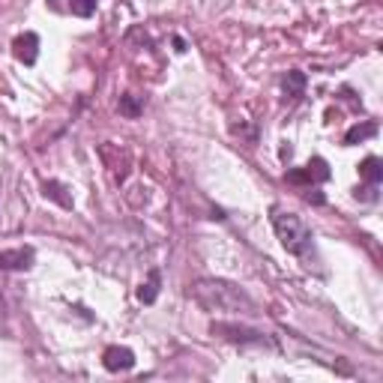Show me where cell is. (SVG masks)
<instances>
[{
  "label": "cell",
  "instance_id": "6",
  "mask_svg": "<svg viewBox=\"0 0 383 383\" xmlns=\"http://www.w3.org/2000/svg\"><path fill=\"white\" fill-rule=\"evenodd\" d=\"M12 54H15V60H21L24 66H33L36 57H39V36L36 33H21V36H15V42H12Z\"/></svg>",
  "mask_w": 383,
  "mask_h": 383
},
{
  "label": "cell",
  "instance_id": "1",
  "mask_svg": "<svg viewBox=\"0 0 383 383\" xmlns=\"http://www.w3.org/2000/svg\"><path fill=\"white\" fill-rule=\"evenodd\" d=\"M189 297L204 308V312H218V315H254L258 306L254 299L245 294L243 288L231 285V281L222 279H200L189 288Z\"/></svg>",
  "mask_w": 383,
  "mask_h": 383
},
{
  "label": "cell",
  "instance_id": "14",
  "mask_svg": "<svg viewBox=\"0 0 383 383\" xmlns=\"http://www.w3.org/2000/svg\"><path fill=\"white\" fill-rule=\"evenodd\" d=\"M96 3H99V0H69V9L75 15H81V18H90L96 12Z\"/></svg>",
  "mask_w": 383,
  "mask_h": 383
},
{
  "label": "cell",
  "instance_id": "2",
  "mask_svg": "<svg viewBox=\"0 0 383 383\" xmlns=\"http://www.w3.org/2000/svg\"><path fill=\"white\" fill-rule=\"evenodd\" d=\"M272 227H276V236H279L281 245H285L290 254H297V258H308V252H312V245H315V236H312L308 225L297 213H288V209H281V207H272Z\"/></svg>",
  "mask_w": 383,
  "mask_h": 383
},
{
  "label": "cell",
  "instance_id": "17",
  "mask_svg": "<svg viewBox=\"0 0 383 383\" xmlns=\"http://www.w3.org/2000/svg\"><path fill=\"white\" fill-rule=\"evenodd\" d=\"M174 51H180V54H183V51H186V42H183V39H180V36H174Z\"/></svg>",
  "mask_w": 383,
  "mask_h": 383
},
{
  "label": "cell",
  "instance_id": "5",
  "mask_svg": "<svg viewBox=\"0 0 383 383\" xmlns=\"http://www.w3.org/2000/svg\"><path fill=\"white\" fill-rule=\"evenodd\" d=\"M36 261V252L30 245L24 249H3L0 252V270H9V272H18V270H30Z\"/></svg>",
  "mask_w": 383,
  "mask_h": 383
},
{
  "label": "cell",
  "instance_id": "12",
  "mask_svg": "<svg viewBox=\"0 0 383 383\" xmlns=\"http://www.w3.org/2000/svg\"><path fill=\"white\" fill-rule=\"evenodd\" d=\"M359 177L366 180L368 186H380V183H383V162H380L377 156H368V159L359 165Z\"/></svg>",
  "mask_w": 383,
  "mask_h": 383
},
{
  "label": "cell",
  "instance_id": "4",
  "mask_svg": "<svg viewBox=\"0 0 383 383\" xmlns=\"http://www.w3.org/2000/svg\"><path fill=\"white\" fill-rule=\"evenodd\" d=\"M209 333L218 335V339H227V342H243V344H249V342H254V344L267 342V339H263V333H261V330H249V326H236V324H222V321L209 326Z\"/></svg>",
  "mask_w": 383,
  "mask_h": 383
},
{
  "label": "cell",
  "instance_id": "13",
  "mask_svg": "<svg viewBox=\"0 0 383 383\" xmlns=\"http://www.w3.org/2000/svg\"><path fill=\"white\" fill-rule=\"evenodd\" d=\"M117 108H120V114H123V117H129V120H135V117H141V111H144V99H141V96L126 93V96H120V102H117Z\"/></svg>",
  "mask_w": 383,
  "mask_h": 383
},
{
  "label": "cell",
  "instance_id": "8",
  "mask_svg": "<svg viewBox=\"0 0 383 383\" xmlns=\"http://www.w3.org/2000/svg\"><path fill=\"white\" fill-rule=\"evenodd\" d=\"M281 87H285V99H290V102H297V99L306 93V72L290 69L288 75H285V81H281Z\"/></svg>",
  "mask_w": 383,
  "mask_h": 383
},
{
  "label": "cell",
  "instance_id": "11",
  "mask_svg": "<svg viewBox=\"0 0 383 383\" xmlns=\"http://www.w3.org/2000/svg\"><path fill=\"white\" fill-rule=\"evenodd\" d=\"M375 135H377V123L375 120H366V123L351 126L348 135H344V144H348V147H353V144H362L366 138H375Z\"/></svg>",
  "mask_w": 383,
  "mask_h": 383
},
{
  "label": "cell",
  "instance_id": "15",
  "mask_svg": "<svg viewBox=\"0 0 383 383\" xmlns=\"http://www.w3.org/2000/svg\"><path fill=\"white\" fill-rule=\"evenodd\" d=\"M357 198L359 200H377V186H362V189H357Z\"/></svg>",
  "mask_w": 383,
  "mask_h": 383
},
{
  "label": "cell",
  "instance_id": "7",
  "mask_svg": "<svg viewBox=\"0 0 383 383\" xmlns=\"http://www.w3.org/2000/svg\"><path fill=\"white\" fill-rule=\"evenodd\" d=\"M102 362L108 371H129L135 366V353L129 348H120V344H114V348H108L102 353Z\"/></svg>",
  "mask_w": 383,
  "mask_h": 383
},
{
  "label": "cell",
  "instance_id": "10",
  "mask_svg": "<svg viewBox=\"0 0 383 383\" xmlns=\"http://www.w3.org/2000/svg\"><path fill=\"white\" fill-rule=\"evenodd\" d=\"M42 195L51 198V200H57L63 209H72V195H69V189L63 186V183H57V180H45V183H42Z\"/></svg>",
  "mask_w": 383,
  "mask_h": 383
},
{
  "label": "cell",
  "instance_id": "3",
  "mask_svg": "<svg viewBox=\"0 0 383 383\" xmlns=\"http://www.w3.org/2000/svg\"><path fill=\"white\" fill-rule=\"evenodd\" d=\"M330 174H333V171H330V165H326V159L315 156L306 168L288 171L285 180H288V183H297V186H312V183H326V180H330Z\"/></svg>",
  "mask_w": 383,
  "mask_h": 383
},
{
  "label": "cell",
  "instance_id": "16",
  "mask_svg": "<svg viewBox=\"0 0 383 383\" xmlns=\"http://www.w3.org/2000/svg\"><path fill=\"white\" fill-rule=\"evenodd\" d=\"M306 200H308V204H317V207H321L326 198H324V195H321V192H317V189H308V192H306Z\"/></svg>",
  "mask_w": 383,
  "mask_h": 383
},
{
  "label": "cell",
  "instance_id": "9",
  "mask_svg": "<svg viewBox=\"0 0 383 383\" xmlns=\"http://www.w3.org/2000/svg\"><path fill=\"white\" fill-rule=\"evenodd\" d=\"M159 288H162V272L159 270H150L147 281L138 288V299H141L144 306H153V303H156V297H159Z\"/></svg>",
  "mask_w": 383,
  "mask_h": 383
}]
</instances>
